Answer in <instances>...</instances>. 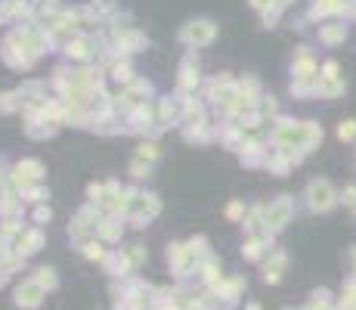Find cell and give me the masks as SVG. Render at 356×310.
Here are the masks:
<instances>
[{
    "mask_svg": "<svg viewBox=\"0 0 356 310\" xmlns=\"http://www.w3.org/2000/svg\"><path fill=\"white\" fill-rule=\"evenodd\" d=\"M353 121H347V128H341V137H353Z\"/></svg>",
    "mask_w": 356,
    "mask_h": 310,
    "instance_id": "6da1fadb",
    "label": "cell"
}]
</instances>
